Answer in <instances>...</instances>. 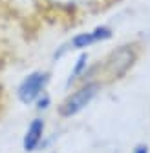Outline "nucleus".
<instances>
[{
  "instance_id": "f257e3e1",
  "label": "nucleus",
  "mask_w": 150,
  "mask_h": 153,
  "mask_svg": "<svg viewBox=\"0 0 150 153\" xmlns=\"http://www.w3.org/2000/svg\"><path fill=\"white\" fill-rule=\"evenodd\" d=\"M137 56H139V49L136 44H123L116 49H112L95 66V69L101 71L99 76H103L106 82L121 80L134 68V64L137 62Z\"/></svg>"
},
{
  "instance_id": "f03ea898",
  "label": "nucleus",
  "mask_w": 150,
  "mask_h": 153,
  "mask_svg": "<svg viewBox=\"0 0 150 153\" xmlns=\"http://www.w3.org/2000/svg\"><path fill=\"white\" fill-rule=\"evenodd\" d=\"M101 88H103V82L97 79L82 80L79 84V88L73 89L70 95H66V99L59 104V115L62 119H71L75 115H79L99 95Z\"/></svg>"
},
{
  "instance_id": "7ed1b4c3",
  "label": "nucleus",
  "mask_w": 150,
  "mask_h": 153,
  "mask_svg": "<svg viewBox=\"0 0 150 153\" xmlns=\"http://www.w3.org/2000/svg\"><path fill=\"white\" fill-rule=\"evenodd\" d=\"M48 84H50V73L44 71V69H35V71L28 73L24 79L18 82L16 91H15L16 99L26 106H31L46 91Z\"/></svg>"
},
{
  "instance_id": "20e7f679",
  "label": "nucleus",
  "mask_w": 150,
  "mask_h": 153,
  "mask_svg": "<svg viewBox=\"0 0 150 153\" xmlns=\"http://www.w3.org/2000/svg\"><path fill=\"white\" fill-rule=\"evenodd\" d=\"M114 31L108 26H97L92 31H84V33H77L75 36H71V40L66 44L68 49H77V51H84L88 48H92L93 44H99L104 40H110Z\"/></svg>"
},
{
  "instance_id": "39448f33",
  "label": "nucleus",
  "mask_w": 150,
  "mask_h": 153,
  "mask_svg": "<svg viewBox=\"0 0 150 153\" xmlns=\"http://www.w3.org/2000/svg\"><path fill=\"white\" fill-rule=\"evenodd\" d=\"M40 2L48 9L62 15H77L82 11L97 9L101 6V0H40Z\"/></svg>"
},
{
  "instance_id": "423d86ee",
  "label": "nucleus",
  "mask_w": 150,
  "mask_h": 153,
  "mask_svg": "<svg viewBox=\"0 0 150 153\" xmlns=\"http://www.w3.org/2000/svg\"><path fill=\"white\" fill-rule=\"evenodd\" d=\"M44 137H46V122H44L42 117H35L28 124L26 133H24V137H22V149L26 153L37 151L42 146Z\"/></svg>"
},
{
  "instance_id": "0eeeda50",
  "label": "nucleus",
  "mask_w": 150,
  "mask_h": 153,
  "mask_svg": "<svg viewBox=\"0 0 150 153\" xmlns=\"http://www.w3.org/2000/svg\"><path fill=\"white\" fill-rule=\"evenodd\" d=\"M88 53L86 51H81V55L77 56V60H75L71 71H70V79H68V86L70 84H75L79 79H84V75L88 71Z\"/></svg>"
},
{
  "instance_id": "6e6552de",
  "label": "nucleus",
  "mask_w": 150,
  "mask_h": 153,
  "mask_svg": "<svg viewBox=\"0 0 150 153\" xmlns=\"http://www.w3.org/2000/svg\"><path fill=\"white\" fill-rule=\"evenodd\" d=\"M50 106H51V97H50V95L44 91V93L40 95V97L35 100V108H37V111H46Z\"/></svg>"
},
{
  "instance_id": "1a4fd4ad",
  "label": "nucleus",
  "mask_w": 150,
  "mask_h": 153,
  "mask_svg": "<svg viewBox=\"0 0 150 153\" xmlns=\"http://www.w3.org/2000/svg\"><path fill=\"white\" fill-rule=\"evenodd\" d=\"M134 153H148V148H146V146H143V144H139V146L134 149Z\"/></svg>"
}]
</instances>
